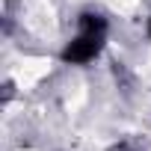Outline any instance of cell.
I'll return each instance as SVG.
<instances>
[{"label":"cell","instance_id":"cell-1","mask_svg":"<svg viewBox=\"0 0 151 151\" xmlns=\"http://www.w3.org/2000/svg\"><path fill=\"white\" fill-rule=\"evenodd\" d=\"M101 47H104V36H98V33H80L77 39L68 42V47L62 50V59L71 62V65H83V62L95 59L101 53Z\"/></svg>","mask_w":151,"mask_h":151},{"label":"cell","instance_id":"cell-2","mask_svg":"<svg viewBox=\"0 0 151 151\" xmlns=\"http://www.w3.org/2000/svg\"><path fill=\"white\" fill-rule=\"evenodd\" d=\"M80 33H98V36H104L107 33V18L98 15V12H83L80 15Z\"/></svg>","mask_w":151,"mask_h":151},{"label":"cell","instance_id":"cell-3","mask_svg":"<svg viewBox=\"0 0 151 151\" xmlns=\"http://www.w3.org/2000/svg\"><path fill=\"white\" fill-rule=\"evenodd\" d=\"M148 36H151V18H148Z\"/></svg>","mask_w":151,"mask_h":151}]
</instances>
